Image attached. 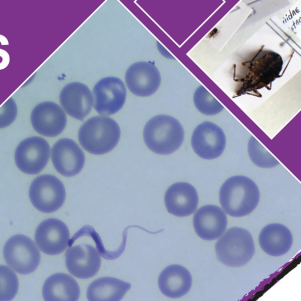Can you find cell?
<instances>
[{"mask_svg":"<svg viewBox=\"0 0 301 301\" xmlns=\"http://www.w3.org/2000/svg\"><path fill=\"white\" fill-rule=\"evenodd\" d=\"M35 241L44 254L56 255L67 249L70 241L67 226L61 220L50 219L40 223L35 231Z\"/></svg>","mask_w":301,"mask_h":301,"instance_id":"8fae6325","label":"cell"},{"mask_svg":"<svg viewBox=\"0 0 301 301\" xmlns=\"http://www.w3.org/2000/svg\"><path fill=\"white\" fill-rule=\"evenodd\" d=\"M3 254L9 266L22 275L34 272L41 260L39 250L33 241L24 235L11 237L5 244Z\"/></svg>","mask_w":301,"mask_h":301,"instance_id":"8992f818","label":"cell"},{"mask_svg":"<svg viewBox=\"0 0 301 301\" xmlns=\"http://www.w3.org/2000/svg\"><path fill=\"white\" fill-rule=\"evenodd\" d=\"M131 288L129 283L111 277L95 280L87 289L89 301H119Z\"/></svg>","mask_w":301,"mask_h":301,"instance_id":"7402d4cb","label":"cell"},{"mask_svg":"<svg viewBox=\"0 0 301 301\" xmlns=\"http://www.w3.org/2000/svg\"><path fill=\"white\" fill-rule=\"evenodd\" d=\"M120 136V128L115 121L106 116H96L89 118L80 128L79 139L89 153L103 155L115 147Z\"/></svg>","mask_w":301,"mask_h":301,"instance_id":"277c9868","label":"cell"},{"mask_svg":"<svg viewBox=\"0 0 301 301\" xmlns=\"http://www.w3.org/2000/svg\"><path fill=\"white\" fill-rule=\"evenodd\" d=\"M80 288L72 277L64 273L54 274L45 281L43 297L46 301H77Z\"/></svg>","mask_w":301,"mask_h":301,"instance_id":"44dd1931","label":"cell"},{"mask_svg":"<svg viewBox=\"0 0 301 301\" xmlns=\"http://www.w3.org/2000/svg\"><path fill=\"white\" fill-rule=\"evenodd\" d=\"M126 82L132 93L137 96L148 97L159 88L162 77L153 62L140 61L128 68Z\"/></svg>","mask_w":301,"mask_h":301,"instance_id":"4fadbf2b","label":"cell"},{"mask_svg":"<svg viewBox=\"0 0 301 301\" xmlns=\"http://www.w3.org/2000/svg\"><path fill=\"white\" fill-rule=\"evenodd\" d=\"M247 150L250 160L258 167L273 168L279 165L278 160L254 137L249 138Z\"/></svg>","mask_w":301,"mask_h":301,"instance_id":"cb8c5ba5","label":"cell"},{"mask_svg":"<svg viewBox=\"0 0 301 301\" xmlns=\"http://www.w3.org/2000/svg\"><path fill=\"white\" fill-rule=\"evenodd\" d=\"M85 160L84 153L73 139H59L53 147L54 166L64 177H71L79 174L84 167Z\"/></svg>","mask_w":301,"mask_h":301,"instance_id":"5bb4252c","label":"cell"},{"mask_svg":"<svg viewBox=\"0 0 301 301\" xmlns=\"http://www.w3.org/2000/svg\"><path fill=\"white\" fill-rule=\"evenodd\" d=\"M218 259L229 267H240L248 264L255 254V244L247 229L232 227L224 232L216 244Z\"/></svg>","mask_w":301,"mask_h":301,"instance_id":"5b68a950","label":"cell"},{"mask_svg":"<svg viewBox=\"0 0 301 301\" xmlns=\"http://www.w3.org/2000/svg\"><path fill=\"white\" fill-rule=\"evenodd\" d=\"M32 127L41 136L55 137L61 134L67 125V116L57 104L46 101L38 104L31 114Z\"/></svg>","mask_w":301,"mask_h":301,"instance_id":"7c38bea8","label":"cell"},{"mask_svg":"<svg viewBox=\"0 0 301 301\" xmlns=\"http://www.w3.org/2000/svg\"><path fill=\"white\" fill-rule=\"evenodd\" d=\"M101 259L99 252L89 245L76 246L65 254V265L71 274L80 279L93 277L100 270Z\"/></svg>","mask_w":301,"mask_h":301,"instance_id":"9a60e30c","label":"cell"},{"mask_svg":"<svg viewBox=\"0 0 301 301\" xmlns=\"http://www.w3.org/2000/svg\"><path fill=\"white\" fill-rule=\"evenodd\" d=\"M259 243L266 254L279 257L290 251L293 237L287 226L281 223H271L262 229L259 235Z\"/></svg>","mask_w":301,"mask_h":301,"instance_id":"d6986e66","label":"cell"},{"mask_svg":"<svg viewBox=\"0 0 301 301\" xmlns=\"http://www.w3.org/2000/svg\"><path fill=\"white\" fill-rule=\"evenodd\" d=\"M29 197L33 206L40 212L52 213L64 204L66 192L64 184L57 177L45 174L32 182Z\"/></svg>","mask_w":301,"mask_h":301,"instance_id":"52a82bcc","label":"cell"},{"mask_svg":"<svg viewBox=\"0 0 301 301\" xmlns=\"http://www.w3.org/2000/svg\"><path fill=\"white\" fill-rule=\"evenodd\" d=\"M164 201L169 213L178 217H188L197 209L198 193L192 185L181 182L168 188Z\"/></svg>","mask_w":301,"mask_h":301,"instance_id":"ac0fdd59","label":"cell"},{"mask_svg":"<svg viewBox=\"0 0 301 301\" xmlns=\"http://www.w3.org/2000/svg\"><path fill=\"white\" fill-rule=\"evenodd\" d=\"M283 64L278 53L262 49L258 51L235 71V81L241 85L239 91L257 90L271 84L279 77Z\"/></svg>","mask_w":301,"mask_h":301,"instance_id":"6da1fadb","label":"cell"},{"mask_svg":"<svg viewBox=\"0 0 301 301\" xmlns=\"http://www.w3.org/2000/svg\"><path fill=\"white\" fill-rule=\"evenodd\" d=\"M146 145L160 155L174 153L184 142L185 132L177 119L167 115L152 118L146 124L143 133Z\"/></svg>","mask_w":301,"mask_h":301,"instance_id":"3957f363","label":"cell"},{"mask_svg":"<svg viewBox=\"0 0 301 301\" xmlns=\"http://www.w3.org/2000/svg\"><path fill=\"white\" fill-rule=\"evenodd\" d=\"M59 102L68 115L82 121L90 113L94 98L90 89L82 83H70L62 88Z\"/></svg>","mask_w":301,"mask_h":301,"instance_id":"e0dca14e","label":"cell"},{"mask_svg":"<svg viewBox=\"0 0 301 301\" xmlns=\"http://www.w3.org/2000/svg\"><path fill=\"white\" fill-rule=\"evenodd\" d=\"M228 219L221 208L215 205H204L196 210L193 225L201 239L213 241L222 236L226 231Z\"/></svg>","mask_w":301,"mask_h":301,"instance_id":"2e32d148","label":"cell"},{"mask_svg":"<svg viewBox=\"0 0 301 301\" xmlns=\"http://www.w3.org/2000/svg\"><path fill=\"white\" fill-rule=\"evenodd\" d=\"M192 278L190 271L180 265H171L161 273L159 286L162 293L171 299L186 295L192 287Z\"/></svg>","mask_w":301,"mask_h":301,"instance_id":"ffe728a7","label":"cell"},{"mask_svg":"<svg viewBox=\"0 0 301 301\" xmlns=\"http://www.w3.org/2000/svg\"><path fill=\"white\" fill-rule=\"evenodd\" d=\"M219 202L222 209L232 217H243L258 207L260 192L255 182L243 175H235L226 180L220 187Z\"/></svg>","mask_w":301,"mask_h":301,"instance_id":"7a4b0ae2","label":"cell"},{"mask_svg":"<svg viewBox=\"0 0 301 301\" xmlns=\"http://www.w3.org/2000/svg\"><path fill=\"white\" fill-rule=\"evenodd\" d=\"M193 102L202 114L213 116L220 114L224 107L204 86H199L193 95Z\"/></svg>","mask_w":301,"mask_h":301,"instance_id":"603a6c76","label":"cell"},{"mask_svg":"<svg viewBox=\"0 0 301 301\" xmlns=\"http://www.w3.org/2000/svg\"><path fill=\"white\" fill-rule=\"evenodd\" d=\"M18 109L16 101L10 98L0 107V129L10 126L16 120Z\"/></svg>","mask_w":301,"mask_h":301,"instance_id":"484cf974","label":"cell"},{"mask_svg":"<svg viewBox=\"0 0 301 301\" xmlns=\"http://www.w3.org/2000/svg\"><path fill=\"white\" fill-rule=\"evenodd\" d=\"M50 156V147L47 140L31 137L21 142L15 152L14 159L20 170L25 174H39L46 167Z\"/></svg>","mask_w":301,"mask_h":301,"instance_id":"ba28073f","label":"cell"},{"mask_svg":"<svg viewBox=\"0 0 301 301\" xmlns=\"http://www.w3.org/2000/svg\"><path fill=\"white\" fill-rule=\"evenodd\" d=\"M191 144L193 152L201 159L215 160L221 156L225 150L226 135L216 124L205 121L193 130Z\"/></svg>","mask_w":301,"mask_h":301,"instance_id":"9c48e42d","label":"cell"},{"mask_svg":"<svg viewBox=\"0 0 301 301\" xmlns=\"http://www.w3.org/2000/svg\"><path fill=\"white\" fill-rule=\"evenodd\" d=\"M94 109L98 114L109 116L123 108L126 102L127 90L120 79L109 77L100 80L94 86Z\"/></svg>","mask_w":301,"mask_h":301,"instance_id":"30bf717a","label":"cell"},{"mask_svg":"<svg viewBox=\"0 0 301 301\" xmlns=\"http://www.w3.org/2000/svg\"><path fill=\"white\" fill-rule=\"evenodd\" d=\"M17 276L10 267L0 265V301L13 300L19 291Z\"/></svg>","mask_w":301,"mask_h":301,"instance_id":"d4e9b609","label":"cell"}]
</instances>
